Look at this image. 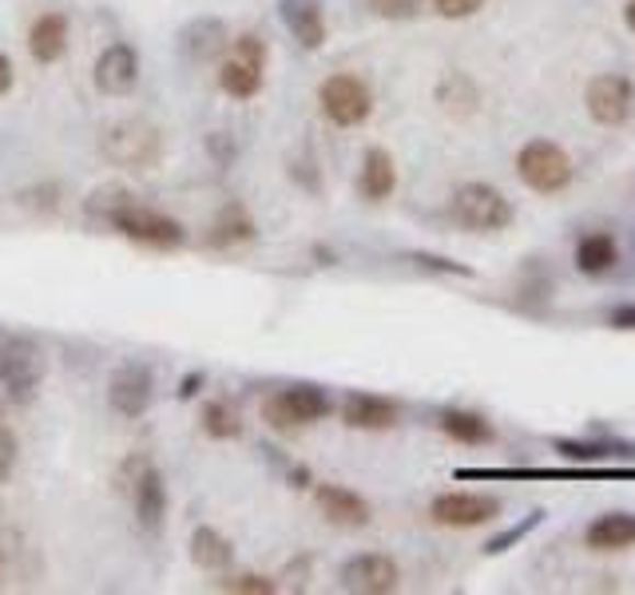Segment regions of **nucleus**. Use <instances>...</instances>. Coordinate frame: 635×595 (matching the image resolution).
<instances>
[{"instance_id":"33","label":"nucleus","mask_w":635,"mask_h":595,"mask_svg":"<svg viewBox=\"0 0 635 595\" xmlns=\"http://www.w3.org/2000/svg\"><path fill=\"white\" fill-rule=\"evenodd\" d=\"M9 88H12V60L0 53V95L9 92Z\"/></svg>"},{"instance_id":"20","label":"nucleus","mask_w":635,"mask_h":595,"mask_svg":"<svg viewBox=\"0 0 635 595\" xmlns=\"http://www.w3.org/2000/svg\"><path fill=\"white\" fill-rule=\"evenodd\" d=\"M29 53L41 64H56L64 53H68V21H64L60 12H44L41 21L32 24Z\"/></svg>"},{"instance_id":"27","label":"nucleus","mask_w":635,"mask_h":595,"mask_svg":"<svg viewBox=\"0 0 635 595\" xmlns=\"http://www.w3.org/2000/svg\"><path fill=\"white\" fill-rule=\"evenodd\" d=\"M433 9H438L445 21H465V16L485 9V0H433Z\"/></svg>"},{"instance_id":"30","label":"nucleus","mask_w":635,"mask_h":595,"mask_svg":"<svg viewBox=\"0 0 635 595\" xmlns=\"http://www.w3.org/2000/svg\"><path fill=\"white\" fill-rule=\"evenodd\" d=\"M556 449H560L564 457H572V460H600V457H608L600 445H572V440H560Z\"/></svg>"},{"instance_id":"4","label":"nucleus","mask_w":635,"mask_h":595,"mask_svg":"<svg viewBox=\"0 0 635 595\" xmlns=\"http://www.w3.org/2000/svg\"><path fill=\"white\" fill-rule=\"evenodd\" d=\"M318 104H322L330 124L358 127L370 119V112H374V95H370L365 80H358V76H350V72H338L318 88Z\"/></svg>"},{"instance_id":"22","label":"nucleus","mask_w":635,"mask_h":595,"mask_svg":"<svg viewBox=\"0 0 635 595\" xmlns=\"http://www.w3.org/2000/svg\"><path fill=\"white\" fill-rule=\"evenodd\" d=\"M441 433L453 440H461V445H485V440H492V425L485 417H477V413H465V409H449V413H441Z\"/></svg>"},{"instance_id":"32","label":"nucleus","mask_w":635,"mask_h":595,"mask_svg":"<svg viewBox=\"0 0 635 595\" xmlns=\"http://www.w3.org/2000/svg\"><path fill=\"white\" fill-rule=\"evenodd\" d=\"M612 325H615V330H635V302L612 310Z\"/></svg>"},{"instance_id":"17","label":"nucleus","mask_w":635,"mask_h":595,"mask_svg":"<svg viewBox=\"0 0 635 595\" xmlns=\"http://www.w3.org/2000/svg\"><path fill=\"white\" fill-rule=\"evenodd\" d=\"M342 421L350 428H389L397 425V405L374 393H350L342 401Z\"/></svg>"},{"instance_id":"28","label":"nucleus","mask_w":635,"mask_h":595,"mask_svg":"<svg viewBox=\"0 0 635 595\" xmlns=\"http://www.w3.org/2000/svg\"><path fill=\"white\" fill-rule=\"evenodd\" d=\"M227 592H242V595H271L274 592V580L267 575H239V580H227Z\"/></svg>"},{"instance_id":"34","label":"nucleus","mask_w":635,"mask_h":595,"mask_svg":"<svg viewBox=\"0 0 635 595\" xmlns=\"http://www.w3.org/2000/svg\"><path fill=\"white\" fill-rule=\"evenodd\" d=\"M624 21H627V28L635 32V0H627L624 4Z\"/></svg>"},{"instance_id":"14","label":"nucleus","mask_w":635,"mask_h":595,"mask_svg":"<svg viewBox=\"0 0 635 595\" xmlns=\"http://www.w3.org/2000/svg\"><path fill=\"white\" fill-rule=\"evenodd\" d=\"M318 508H322L326 520L342 524V528H362L370 524V504L358 496V492L342 489V484H318Z\"/></svg>"},{"instance_id":"5","label":"nucleus","mask_w":635,"mask_h":595,"mask_svg":"<svg viewBox=\"0 0 635 595\" xmlns=\"http://www.w3.org/2000/svg\"><path fill=\"white\" fill-rule=\"evenodd\" d=\"M262 72H267V44L259 36H239L219 68V88L235 100H250L262 88Z\"/></svg>"},{"instance_id":"3","label":"nucleus","mask_w":635,"mask_h":595,"mask_svg":"<svg viewBox=\"0 0 635 595\" xmlns=\"http://www.w3.org/2000/svg\"><path fill=\"white\" fill-rule=\"evenodd\" d=\"M517 175L536 195H556V191L572 183V159H568L564 147L548 144V139H532L517 156Z\"/></svg>"},{"instance_id":"15","label":"nucleus","mask_w":635,"mask_h":595,"mask_svg":"<svg viewBox=\"0 0 635 595\" xmlns=\"http://www.w3.org/2000/svg\"><path fill=\"white\" fill-rule=\"evenodd\" d=\"M132 496H136V516L144 524L147 533H156L159 520L167 512V489H163V477H159L147 460H139V472H136V484H132Z\"/></svg>"},{"instance_id":"11","label":"nucleus","mask_w":635,"mask_h":595,"mask_svg":"<svg viewBox=\"0 0 635 595\" xmlns=\"http://www.w3.org/2000/svg\"><path fill=\"white\" fill-rule=\"evenodd\" d=\"M139 80V53L132 44H107L95 60V88L107 95H127Z\"/></svg>"},{"instance_id":"7","label":"nucleus","mask_w":635,"mask_h":595,"mask_svg":"<svg viewBox=\"0 0 635 595\" xmlns=\"http://www.w3.org/2000/svg\"><path fill=\"white\" fill-rule=\"evenodd\" d=\"M583 104L600 127H624L635 115V84L620 72L596 76L588 92H583Z\"/></svg>"},{"instance_id":"24","label":"nucleus","mask_w":635,"mask_h":595,"mask_svg":"<svg viewBox=\"0 0 635 595\" xmlns=\"http://www.w3.org/2000/svg\"><path fill=\"white\" fill-rule=\"evenodd\" d=\"M203 428H207L211 437L227 440V437H239L242 421H239V413L227 405V401H211V405L203 409Z\"/></svg>"},{"instance_id":"23","label":"nucleus","mask_w":635,"mask_h":595,"mask_svg":"<svg viewBox=\"0 0 635 595\" xmlns=\"http://www.w3.org/2000/svg\"><path fill=\"white\" fill-rule=\"evenodd\" d=\"M230 543L223 540L215 528H195V536H191V560H195L199 568H207V572H223V568H230Z\"/></svg>"},{"instance_id":"9","label":"nucleus","mask_w":635,"mask_h":595,"mask_svg":"<svg viewBox=\"0 0 635 595\" xmlns=\"http://www.w3.org/2000/svg\"><path fill=\"white\" fill-rule=\"evenodd\" d=\"M429 516L445 528H477V524L497 520L500 501L485 492H441L438 501L429 504Z\"/></svg>"},{"instance_id":"31","label":"nucleus","mask_w":635,"mask_h":595,"mask_svg":"<svg viewBox=\"0 0 635 595\" xmlns=\"http://www.w3.org/2000/svg\"><path fill=\"white\" fill-rule=\"evenodd\" d=\"M536 520H541V512H532L529 520H524V524H517V528H512L509 536H500V540H492V543H489V552H504V548H509V543L517 540V536H524V533H529V528H532V524H536Z\"/></svg>"},{"instance_id":"13","label":"nucleus","mask_w":635,"mask_h":595,"mask_svg":"<svg viewBox=\"0 0 635 595\" xmlns=\"http://www.w3.org/2000/svg\"><path fill=\"white\" fill-rule=\"evenodd\" d=\"M0 377H4V389H9L16 401H29L36 381H41V362L32 354L29 345H4V357H0Z\"/></svg>"},{"instance_id":"16","label":"nucleus","mask_w":635,"mask_h":595,"mask_svg":"<svg viewBox=\"0 0 635 595\" xmlns=\"http://www.w3.org/2000/svg\"><path fill=\"white\" fill-rule=\"evenodd\" d=\"M282 21L294 32L303 48H322L326 41V16L318 0H282Z\"/></svg>"},{"instance_id":"10","label":"nucleus","mask_w":635,"mask_h":595,"mask_svg":"<svg viewBox=\"0 0 635 595\" xmlns=\"http://www.w3.org/2000/svg\"><path fill=\"white\" fill-rule=\"evenodd\" d=\"M401 584V572L389 556L382 552H365V556H354V560H345L342 568V587L345 592H358V595H386Z\"/></svg>"},{"instance_id":"18","label":"nucleus","mask_w":635,"mask_h":595,"mask_svg":"<svg viewBox=\"0 0 635 595\" xmlns=\"http://www.w3.org/2000/svg\"><path fill=\"white\" fill-rule=\"evenodd\" d=\"M397 187V168H394V156L389 151H382V147H370L362 159V175H358V191H362V198H370V203H382V198H389Z\"/></svg>"},{"instance_id":"8","label":"nucleus","mask_w":635,"mask_h":595,"mask_svg":"<svg viewBox=\"0 0 635 595\" xmlns=\"http://www.w3.org/2000/svg\"><path fill=\"white\" fill-rule=\"evenodd\" d=\"M107 219L115 222V230H124L127 239L147 242V247H179L183 242V227L175 219H167L159 210L136 207V203H120L107 210Z\"/></svg>"},{"instance_id":"25","label":"nucleus","mask_w":635,"mask_h":595,"mask_svg":"<svg viewBox=\"0 0 635 595\" xmlns=\"http://www.w3.org/2000/svg\"><path fill=\"white\" fill-rule=\"evenodd\" d=\"M441 104H445L453 115H469L473 107H477V88L457 72L445 76V84H441Z\"/></svg>"},{"instance_id":"26","label":"nucleus","mask_w":635,"mask_h":595,"mask_svg":"<svg viewBox=\"0 0 635 595\" xmlns=\"http://www.w3.org/2000/svg\"><path fill=\"white\" fill-rule=\"evenodd\" d=\"M370 9L386 21H413L421 12V0H370Z\"/></svg>"},{"instance_id":"1","label":"nucleus","mask_w":635,"mask_h":595,"mask_svg":"<svg viewBox=\"0 0 635 595\" xmlns=\"http://www.w3.org/2000/svg\"><path fill=\"white\" fill-rule=\"evenodd\" d=\"M100 147H104V156L112 159L115 168L127 171H151L163 159V136L147 119H115V124H107Z\"/></svg>"},{"instance_id":"19","label":"nucleus","mask_w":635,"mask_h":595,"mask_svg":"<svg viewBox=\"0 0 635 595\" xmlns=\"http://www.w3.org/2000/svg\"><path fill=\"white\" fill-rule=\"evenodd\" d=\"M635 543V516L632 512H604L600 520L588 524V548L596 552H620Z\"/></svg>"},{"instance_id":"12","label":"nucleus","mask_w":635,"mask_h":595,"mask_svg":"<svg viewBox=\"0 0 635 595\" xmlns=\"http://www.w3.org/2000/svg\"><path fill=\"white\" fill-rule=\"evenodd\" d=\"M107 401L120 417H139L151 405V374L144 366H124L115 369L112 386H107Z\"/></svg>"},{"instance_id":"21","label":"nucleus","mask_w":635,"mask_h":595,"mask_svg":"<svg viewBox=\"0 0 635 595\" xmlns=\"http://www.w3.org/2000/svg\"><path fill=\"white\" fill-rule=\"evenodd\" d=\"M620 262V242L604 230H596V234H583L580 247H576V271L580 274H608Z\"/></svg>"},{"instance_id":"6","label":"nucleus","mask_w":635,"mask_h":595,"mask_svg":"<svg viewBox=\"0 0 635 595\" xmlns=\"http://www.w3.org/2000/svg\"><path fill=\"white\" fill-rule=\"evenodd\" d=\"M330 413V397L322 393L318 386H291L282 389V393L267 397V405H262V417L271 421L274 428H303V425H314V421H322Z\"/></svg>"},{"instance_id":"2","label":"nucleus","mask_w":635,"mask_h":595,"mask_svg":"<svg viewBox=\"0 0 635 595\" xmlns=\"http://www.w3.org/2000/svg\"><path fill=\"white\" fill-rule=\"evenodd\" d=\"M449 215L473 234H497L512 222V203L489 183H465L449 198Z\"/></svg>"},{"instance_id":"29","label":"nucleus","mask_w":635,"mask_h":595,"mask_svg":"<svg viewBox=\"0 0 635 595\" xmlns=\"http://www.w3.org/2000/svg\"><path fill=\"white\" fill-rule=\"evenodd\" d=\"M12 465H16V437L9 425H0V484L9 481Z\"/></svg>"}]
</instances>
